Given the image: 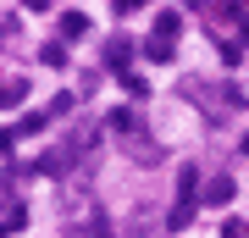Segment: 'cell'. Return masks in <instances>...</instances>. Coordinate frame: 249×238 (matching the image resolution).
Returning <instances> with one entry per match:
<instances>
[{
  "label": "cell",
  "mask_w": 249,
  "mask_h": 238,
  "mask_svg": "<svg viewBox=\"0 0 249 238\" xmlns=\"http://www.w3.org/2000/svg\"><path fill=\"white\" fill-rule=\"evenodd\" d=\"M222 238H249V221H222Z\"/></svg>",
  "instance_id": "7"
},
{
  "label": "cell",
  "mask_w": 249,
  "mask_h": 238,
  "mask_svg": "<svg viewBox=\"0 0 249 238\" xmlns=\"http://www.w3.org/2000/svg\"><path fill=\"white\" fill-rule=\"evenodd\" d=\"M111 6H116V11H122V17H127V11H144V6H150V0H111Z\"/></svg>",
  "instance_id": "9"
},
{
  "label": "cell",
  "mask_w": 249,
  "mask_h": 238,
  "mask_svg": "<svg viewBox=\"0 0 249 238\" xmlns=\"http://www.w3.org/2000/svg\"><path fill=\"white\" fill-rule=\"evenodd\" d=\"M17 100H22V83H11V89L0 83V106H17Z\"/></svg>",
  "instance_id": "8"
},
{
  "label": "cell",
  "mask_w": 249,
  "mask_h": 238,
  "mask_svg": "<svg viewBox=\"0 0 249 238\" xmlns=\"http://www.w3.org/2000/svg\"><path fill=\"white\" fill-rule=\"evenodd\" d=\"M22 6H28V11H50V0H22Z\"/></svg>",
  "instance_id": "10"
},
{
  "label": "cell",
  "mask_w": 249,
  "mask_h": 238,
  "mask_svg": "<svg viewBox=\"0 0 249 238\" xmlns=\"http://www.w3.org/2000/svg\"><path fill=\"white\" fill-rule=\"evenodd\" d=\"M11 139H17V133H0V155H6V150H11Z\"/></svg>",
  "instance_id": "11"
},
{
  "label": "cell",
  "mask_w": 249,
  "mask_h": 238,
  "mask_svg": "<svg viewBox=\"0 0 249 238\" xmlns=\"http://www.w3.org/2000/svg\"><path fill=\"white\" fill-rule=\"evenodd\" d=\"M244 155H249V139H244Z\"/></svg>",
  "instance_id": "12"
},
{
  "label": "cell",
  "mask_w": 249,
  "mask_h": 238,
  "mask_svg": "<svg viewBox=\"0 0 249 238\" xmlns=\"http://www.w3.org/2000/svg\"><path fill=\"white\" fill-rule=\"evenodd\" d=\"M183 34V17H178V11H160V17H155V39H178Z\"/></svg>",
  "instance_id": "3"
},
{
  "label": "cell",
  "mask_w": 249,
  "mask_h": 238,
  "mask_svg": "<svg viewBox=\"0 0 249 238\" xmlns=\"http://www.w3.org/2000/svg\"><path fill=\"white\" fill-rule=\"evenodd\" d=\"M89 34V17H83V11H67L61 17V39H83Z\"/></svg>",
  "instance_id": "4"
},
{
  "label": "cell",
  "mask_w": 249,
  "mask_h": 238,
  "mask_svg": "<svg viewBox=\"0 0 249 238\" xmlns=\"http://www.w3.org/2000/svg\"><path fill=\"white\" fill-rule=\"evenodd\" d=\"M232 194H238V188H232V177H216V183L205 188V205H232Z\"/></svg>",
  "instance_id": "2"
},
{
  "label": "cell",
  "mask_w": 249,
  "mask_h": 238,
  "mask_svg": "<svg viewBox=\"0 0 249 238\" xmlns=\"http://www.w3.org/2000/svg\"><path fill=\"white\" fill-rule=\"evenodd\" d=\"M232 6H244V0H232Z\"/></svg>",
  "instance_id": "13"
},
{
  "label": "cell",
  "mask_w": 249,
  "mask_h": 238,
  "mask_svg": "<svg viewBox=\"0 0 249 238\" xmlns=\"http://www.w3.org/2000/svg\"><path fill=\"white\" fill-rule=\"evenodd\" d=\"M122 89H127L133 100H139V94H150V83H144V78H133V72H122Z\"/></svg>",
  "instance_id": "6"
},
{
  "label": "cell",
  "mask_w": 249,
  "mask_h": 238,
  "mask_svg": "<svg viewBox=\"0 0 249 238\" xmlns=\"http://www.w3.org/2000/svg\"><path fill=\"white\" fill-rule=\"evenodd\" d=\"M194 188H199V172H194V166H183V177H178V211H172V227H188V221H194Z\"/></svg>",
  "instance_id": "1"
},
{
  "label": "cell",
  "mask_w": 249,
  "mask_h": 238,
  "mask_svg": "<svg viewBox=\"0 0 249 238\" xmlns=\"http://www.w3.org/2000/svg\"><path fill=\"white\" fill-rule=\"evenodd\" d=\"M144 55H150V61H172V39H150Z\"/></svg>",
  "instance_id": "5"
}]
</instances>
